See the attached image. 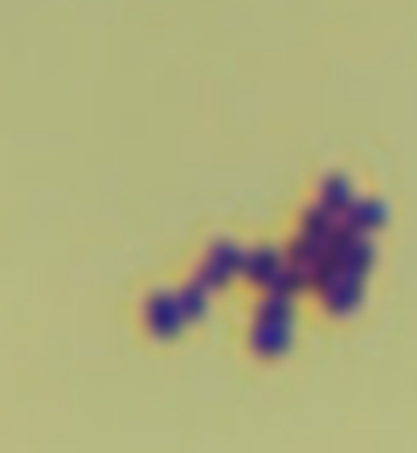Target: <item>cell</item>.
<instances>
[{
	"label": "cell",
	"instance_id": "cell-5",
	"mask_svg": "<svg viewBox=\"0 0 417 453\" xmlns=\"http://www.w3.org/2000/svg\"><path fill=\"white\" fill-rule=\"evenodd\" d=\"M282 270V257H278L274 250H250L246 257H242V278H250V282H258L262 290H266V282Z\"/></svg>",
	"mask_w": 417,
	"mask_h": 453
},
{
	"label": "cell",
	"instance_id": "cell-7",
	"mask_svg": "<svg viewBox=\"0 0 417 453\" xmlns=\"http://www.w3.org/2000/svg\"><path fill=\"white\" fill-rule=\"evenodd\" d=\"M320 201L328 204L332 212H340V217H344V212H348V209L356 204V188H352V180H348V176H332L328 184H323Z\"/></svg>",
	"mask_w": 417,
	"mask_h": 453
},
{
	"label": "cell",
	"instance_id": "cell-3",
	"mask_svg": "<svg viewBox=\"0 0 417 453\" xmlns=\"http://www.w3.org/2000/svg\"><path fill=\"white\" fill-rule=\"evenodd\" d=\"M184 323H189V319L181 315L176 295H151L148 298V327L156 331V335H181Z\"/></svg>",
	"mask_w": 417,
	"mask_h": 453
},
{
	"label": "cell",
	"instance_id": "cell-8",
	"mask_svg": "<svg viewBox=\"0 0 417 453\" xmlns=\"http://www.w3.org/2000/svg\"><path fill=\"white\" fill-rule=\"evenodd\" d=\"M176 303H181V315L184 319H205V315H209V286L193 278L189 286H181V290H176Z\"/></svg>",
	"mask_w": 417,
	"mask_h": 453
},
{
	"label": "cell",
	"instance_id": "cell-6",
	"mask_svg": "<svg viewBox=\"0 0 417 453\" xmlns=\"http://www.w3.org/2000/svg\"><path fill=\"white\" fill-rule=\"evenodd\" d=\"M360 290H364V282H356V278H344V274H336L332 282L323 286V298H328V306H332L336 315H348L352 306H360Z\"/></svg>",
	"mask_w": 417,
	"mask_h": 453
},
{
	"label": "cell",
	"instance_id": "cell-1",
	"mask_svg": "<svg viewBox=\"0 0 417 453\" xmlns=\"http://www.w3.org/2000/svg\"><path fill=\"white\" fill-rule=\"evenodd\" d=\"M290 319H295V298L266 295V303L258 311V323H254V351L258 356L274 359L290 348Z\"/></svg>",
	"mask_w": 417,
	"mask_h": 453
},
{
	"label": "cell",
	"instance_id": "cell-4",
	"mask_svg": "<svg viewBox=\"0 0 417 453\" xmlns=\"http://www.w3.org/2000/svg\"><path fill=\"white\" fill-rule=\"evenodd\" d=\"M344 225H348L352 233L373 237V233L385 225V204H381V201H360V196H356V204L344 212Z\"/></svg>",
	"mask_w": 417,
	"mask_h": 453
},
{
	"label": "cell",
	"instance_id": "cell-2",
	"mask_svg": "<svg viewBox=\"0 0 417 453\" xmlns=\"http://www.w3.org/2000/svg\"><path fill=\"white\" fill-rule=\"evenodd\" d=\"M242 257H246V250H242V245L217 242L213 250L205 253L201 278H197V282H205L209 290H217V286H225V282H234V278L242 274Z\"/></svg>",
	"mask_w": 417,
	"mask_h": 453
}]
</instances>
